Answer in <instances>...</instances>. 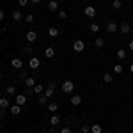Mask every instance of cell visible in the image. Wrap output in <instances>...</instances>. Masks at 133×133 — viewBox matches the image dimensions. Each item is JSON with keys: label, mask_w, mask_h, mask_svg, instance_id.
<instances>
[{"label": "cell", "mask_w": 133, "mask_h": 133, "mask_svg": "<svg viewBox=\"0 0 133 133\" xmlns=\"http://www.w3.org/2000/svg\"><path fill=\"white\" fill-rule=\"evenodd\" d=\"M61 89H62V92H66V94H71L73 89H75V83H73L71 80H64L62 85H61Z\"/></svg>", "instance_id": "6da1fadb"}, {"label": "cell", "mask_w": 133, "mask_h": 133, "mask_svg": "<svg viewBox=\"0 0 133 133\" xmlns=\"http://www.w3.org/2000/svg\"><path fill=\"white\" fill-rule=\"evenodd\" d=\"M73 50L76 51V53H80V51L85 50V43L82 41V39H76V41L73 43Z\"/></svg>", "instance_id": "7a4b0ae2"}, {"label": "cell", "mask_w": 133, "mask_h": 133, "mask_svg": "<svg viewBox=\"0 0 133 133\" xmlns=\"http://www.w3.org/2000/svg\"><path fill=\"white\" fill-rule=\"evenodd\" d=\"M119 30H121V34H124V36H126V34H130V32H131V25H130L128 21H124V23H121V25H119Z\"/></svg>", "instance_id": "3957f363"}, {"label": "cell", "mask_w": 133, "mask_h": 133, "mask_svg": "<svg viewBox=\"0 0 133 133\" xmlns=\"http://www.w3.org/2000/svg\"><path fill=\"white\" fill-rule=\"evenodd\" d=\"M14 101H16V105L23 107V105L27 103V94H16V96H14Z\"/></svg>", "instance_id": "277c9868"}, {"label": "cell", "mask_w": 133, "mask_h": 133, "mask_svg": "<svg viewBox=\"0 0 133 133\" xmlns=\"http://www.w3.org/2000/svg\"><path fill=\"white\" fill-rule=\"evenodd\" d=\"M41 66V61L37 59V57H30V61H29V68L30 69H37Z\"/></svg>", "instance_id": "5b68a950"}, {"label": "cell", "mask_w": 133, "mask_h": 133, "mask_svg": "<svg viewBox=\"0 0 133 133\" xmlns=\"http://www.w3.org/2000/svg\"><path fill=\"white\" fill-rule=\"evenodd\" d=\"M83 14H85L87 18H94V16H96V9H94L92 5H87V7L83 9Z\"/></svg>", "instance_id": "8992f818"}, {"label": "cell", "mask_w": 133, "mask_h": 133, "mask_svg": "<svg viewBox=\"0 0 133 133\" xmlns=\"http://www.w3.org/2000/svg\"><path fill=\"white\" fill-rule=\"evenodd\" d=\"M117 29H119V25H117L115 21H108V23H107V30L110 32V34H114V32H117Z\"/></svg>", "instance_id": "52a82bcc"}, {"label": "cell", "mask_w": 133, "mask_h": 133, "mask_svg": "<svg viewBox=\"0 0 133 133\" xmlns=\"http://www.w3.org/2000/svg\"><path fill=\"white\" fill-rule=\"evenodd\" d=\"M27 41L29 43H36L37 41V34H36L34 30H29L27 32Z\"/></svg>", "instance_id": "ba28073f"}, {"label": "cell", "mask_w": 133, "mask_h": 133, "mask_svg": "<svg viewBox=\"0 0 133 133\" xmlns=\"http://www.w3.org/2000/svg\"><path fill=\"white\" fill-rule=\"evenodd\" d=\"M11 16H12V20H14V21H20L21 18H23V14H21V11H18V9L11 11Z\"/></svg>", "instance_id": "9c48e42d"}, {"label": "cell", "mask_w": 133, "mask_h": 133, "mask_svg": "<svg viewBox=\"0 0 133 133\" xmlns=\"http://www.w3.org/2000/svg\"><path fill=\"white\" fill-rule=\"evenodd\" d=\"M9 110H11V114H12V115H20V114H21V107L14 103L12 107H9Z\"/></svg>", "instance_id": "30bf717a"}, {"label": "cell", "mask_w": 133, "mask_h": 133, "mask_svg": "<svg viewBox=\"0 0 133 133\" xmlns=\"http://www.w3.org/2000/svg\"><path fill=\"white\" fill-rule=\"evenodd\" d=\"M11 66L16 68V69H21V68H23V62H21L20 59H12V61H11Z\"/></svg>", "instance_id": "8fae6325"}, {"label": "cell", "mask_w": 133, "mask_h": 133, "mask_svg": "<svg viewBox=\"0 0 133 133\" xmlns=\"http://www.w3.org/2000/svg\"><path fill=\"white\" fill-rule=\"evenodd\" d=\"M44 57H46V59H51V57H55V50H53L51 46H48V48L44 50Z\"/></svg>", "instance_id": "7c38bea8"}, {"label": "cell", "mask_w": 133, "mask_h": 133, "mask_svg": "<svg viewBox=\"0 0 133 133\" xmlns=\"http://www.w3.org/2000/svg\"><path fill=\"white\" fill-rule=\"evenodd\" d=\"M80 103H82V96H78V94H76V96H71V105L78 107Z\"/></svg>", "instance_id": "4fadbf2b"}, {"label": "cell", "mask_w": 133, "mask_h": 133, "mask_svg": "<svg viewBox=\"0 0 133 133\" xmlns=\"http://www.w3.org/2000/svg\"><path fill=\"white\" fill-rule=\"evenodd\" d=\"M48 11H59V4L55 0H50L48 2Z\"/></svg>", "instance_id": "5bb4252c"}, {"label": "cell", "mask_w": 133, "mask_h": 133, "mask_svg": "<svg viewBox=\"0 0 133 133\" xmlns=\"http://www.w3.org/2000/svg\"><path fill=\"white\" fill-rule=\"evenodd\" d=\"M48 36H50V37H57V36H59V29H57V27H50V29H48Z\"/></svg>", "instance_id": "9a60e30c"}, {"label": "cell", "mask_w": 133, "mask_h": 133, "mask_svg": "<svg viewBox=\"0 0 133 133\" xmlns=\"http://www.w3.org/2000/svg\"><path fill=\"white\" fill-rule=\"evenodd\" d=\"M0 108H2V110L9 108V99H7V98H0Z\"/></svg>", "instance_id": "2e32d148"}, {"label": "cell", "mask_w": 133, "mask_h": 133, "mask_svg": "<svg viewBox=\"0 0 133 133\" xmlns=\"http://www.w3.org/2000/svg\"><path fill=\"white\" fill-rule=\"evenodd\" d=\"M112 69H114V73H115V75H121V73H123V69H124V66L119 62V64H115V66H114Z\"/></svg>", "instance_id": "e0dca14e"}, {"label": "cell", "mask_w": 133, "mask_h": 133, "mask_svg": "<svg viewBox=\"0 0 133 133\" xmlns=\"http://www.w3.org/2000/svg\"><path fill=\"white\" fill-rule=\"evenodd\" d=\"M25 85H27V89H32V87L36 85V80H34L32 76H29V78L25 80Z\"/></svg>", "instance_id": "ac0fdd59"}, {"label": "cell", "mask_w": 133, "mask_h": 133, "mask_svg": "<svg viewBox=\"0 0 133 133\" xmlns=\"http://www.w3.org/2000/svg\"><path fill=\"white\" fill-rule=\"evenodd\" d=\"M57 110H59V105H57V103H48V112L55 114Z\"/></svg>", "instance_id": "d6986e66"}, {"label": "cell", "mask_w": 133, "mask_h": 133, "mask_svg": "<svg viewBox=\"0 0 133 133\" xmlns=\"http://www.w3.org/2000/svg\"><path fill=\"white\" fill-rule=\"evenodd\" d=\"M103 82H105V83H112L114 82L112 75H110V73H105V75H103Z\"/></svg>", "instance_id": "ffe728a7"}, {"label": "cell", "mask_w": 133, "mask_h": 133, "mask_svg": "<svg viewBox=\"0 0 133 133\" xmlns=\"http://www.w3.org/2000/svg\"><path fill=\"white\" fill-rule=\"evenodd\" d=\"M32 91H34V94H41L43 92V85L41 83H36V85L32 87Z\"/></svg>", "instance_id": "44dd1931"}, {"label": "cell", "mask_w": 133, "mask_h": 133, "mask_svg": "<svg viewBox=\"0 0 133 133\" xmlns=\"http://www.w3.org/2000/svg\"><path fill=\"white\" fill-rule=\"evenodd\" d=\"M5 92H7L9 96H14V94H16V87H14V85H9V87H5Z\"/></svg>", "instance_id": "7402d4cb"}, {"label": "cell", "mask_w": 133, "mask_h": 133, "mask_svg": "<svg viewBox=\"0 0 133 133\" xmlns=\"http://www.w3.org/2000/svg\"><path fill=\"white\" fill-rule=\"evenodd\" d=\"M91 131L92 133H101L103 130H101V126H99V124H92V126H91Z\"/></svg>", "instance_id": "603a6c76"}, {"label": "cell", "mask_w": 133, "mask_h": 133, "mask_svg": "<svg viewBox=\"0 0 133 133\" xmlns=\"http://www.w3.org/2000/svg\"><path fill=\"white\" fill-rule=\"evenodd\" d=\"M94 44H96L98 48H101L103 44H105V39H103V37H96V39H94Z\"/></svg>", "instance_id": "cb8c5ba5"}, {"label": "cell", "mask_w": 133, "mask_h": 133, "mask_svg": "<svg viewBox=\"0 0 133 133\" xmlns=\"http://www.w3.org/2000/svg\"><path fill=\"white\" fill-rule=\"evenodd\" d=\"M37 101L41 103V105H46V103H48V96H46V94H41V96L37 98Z\"/></svg>", "instance_id": "d4e9b609"}, {"label": "cell", "mask_w": 133, "mask_h": 133, "mask_svg": "<svg viewBox=\"0 0 133 133\" xmlns=\"http://www.w3.org/2000/svg\"><path fill=\"white\" fill-rule=\"evenodd\" d=\"M61 123V119H59V117H57V115H53V117H51L50 119V126H57V124Z\"/></svg>", "instance_id": "484cf974"}, {"label": "cell", "mask_w": 133, "mask_h": 133, "mask_svg": "<svg viewBox=\"0 0 133 133\" xmlns=\"http://www.w3.org/2000/svg\"><path fill=\"white\" fill-rule=\"evenodd\" d=\"M112 7H114V9H121V7H123V2H121V0H114Z\"/></svg>", "instance_id": "4316f807"}, {"label": "cell", "mask_w": 133, "mask_h": 133, "mask_svg": "<svg viewBox=\"0 0 133 133\" xmlns=\"http://www.w3.org/2000/svg\"><path fill=\"white\" fill-rule=\"evenodd\" d=\"M115 55H117V59H119V61H123L124 57H126V51H124V50H117Z\"/></svg>", "instance_id": "83f0119b"}, {"label": "cell", "mask_w": 133, "mask_h": 133, "mask_svg": "<svg viewBox=\"0 0 133 133\" xmlns=\"http://www.w3.org/2000/svg\"><path fill=\"white\" fill-rule=\"evenodd\" d=\"M98 30H99V25H98V23H91V32H94V34H96Z\"/></svg>", "instance_id": "f1b7e54d"}, {"label": "cell", "mask_w": 133, "mask_h": 133, "mask_svg": "<svg viewBox=\"0 0 133 133\" xmlns=\"http://www.w3.org/2000/svg\"><path fill=\"white\" fill-rule=\"evenodd\" d=\"M80 130H82V133H89V131H91V126H89V124H83Z\"/></svg>", "instance_id": "f546056e"}, {"label": "cell", "mask_w": 133, "mask_h": 133, "mask_svg": "<svg viewBox=\"0 0 133 133\" xmlns=\"http://www.w3.org/2000/svg\"><path fill=\"white\" fill-rule=\"evenodd\" d=\"M59 18H61V20H66V18H68V12H66V11H59Z\"/></svg>", "instance_id": "4dcf8cb0"}, {"label": "cell", "mask_w": 133, "mask_h": 133, "mask_svg": "<svg viewBox=\"0 0 133 133\" xmlns=\"http://www.w3.org/2000/svg\"><path fill=\"white\" fill-rule=\"evenodd\" d=\"M27 78H29L27 71H20V80H27Z\"/></svg>", "instance_id": "1f68e13d"}, {"label": "cell", "mask_w": 133, "mask_h": 133, "mask_svg": "<svg viewBox=\"0 0 133 133\" xmlns=\"http://www.w3.org/2000/svg\"><path fill=\"white\" fill-rule=\"evenodd\" d=\"M25 21H27V23H32V21H34V14H27V16H25Z\"/></svg>", "instance_id": "d6a6232c"}, {"label": "cell", "mask_w": 133, "mask_h": 133, "mask_svg": "<svg viewBox=\"0 0 133 133\" xmlns=\"http://www.w3.org/2000/svg\"><path fill=\"white\" fill-rule=\"evenodd\" d=\"M53 89H50V87H46V91H44V94H46V96H48V98H50V96H53Z\"/></svg>", "instance_id": "836d02e7"}, {"label": "cell", "mask_w": 133, "mask_h": 133, "mask_svg": "<svg viewBox=\"0 0 133 133\" xmlns=\"http://www.w3.org/2000/svg\"><path fill=\"white\" fill-rule=\"evenodd\" d=\"M61 133H71V128H68V126H64L61 130Z\"/></svg>", "instance_id": "e575fe53"}, {"label": "cell", "mask_w": 133, "mask_h": 133, "mask_svg": "<svg viewBox=\"0 0 133 133\" xmlns=\"http://www.w3.org/2000/svg\"><path fill=\"white\" fill-rule=\"evenodd\" d=\"M48 87H50V89H53V91H55V89H57V83H55V82H50V83H48Z\"/></svg>", "instance_id": "d590c367"}, {"label": "cell", "mask_w": 133, "mask_h": 133, "mask_svg": "<svg viewBox=\"0 0 133 133\" xmlns=\"http://www.w3.org/2000/svg\"><path fill=\"white\" fill-rule=\"evenodd\" d=\"M29 4V0H20V7H25Z\"/></svg>", "instance_id": "8d00e7d4"}, {"label": "cell", "mask_w": 133, "mask_h": 133, "mask_svg": "<svg viewBox=\"0 0 133 133\" xmlns=\"http://www.w3.org/2000/svg\"><path fill=\"white\" fill-rule=\"evenodd\" d=\"M25 53H32V48H30V46H25Z\"/></svg>", "instance_id": "74e56055"}, {"label": "cell", "mask_w": 133, "mask_h": 133, "mask_svg": "<svg viewBox=\"0 0 133 133\" xmlns=\"http://www.w3.org/2000/svg\"><path fill=\"white\" fill-rule=\"evenodd\" d=\"M4 18H5V14H4V11H0V21L4 20Z\"/></svg>", "instance_id": "f35d334b"}, {"label": "cell", "mask_w": 133, "mask_h": 133, "mask_svg": "<svg viewBox=\"0 0 133 133\" xmlns=\"http://www.w3.org/2000/svg\"><path fill=\"white\" fill-rule=\"evenodd\" d=\"M128 69H130V73H131V75H133V62H131V64H130V68H128Z\"/></svg>", "instance_id": "ab89813d"}, {"label": "cell", "mask_w": 133, "mask_h": 133, "mask_svg": "<svg viewBox=\"0 0 133 133\" xmlns=\"http://www.w3.org/2000/svg\"><path fill=\"white\" fill-rule=\"evenodd\" d=\"M128 46H130V50L133 51V39H131V41H130V44H128Z\"/></svg>", "instance_id": "60d3db41"}, {"label": "cell", "mask_w": 133, "mask_h": 133, "mask_svg": "<svg viewBox=\"0 0 133 133\" xmlns=\"http://www.w3.org/2000/svg\"><path fill=\"white\" fill-rule=\"evenodd\" d=\"M32 4H39V2H41V0H30Z\"/></svg>", "instance_id": "b9f144b4"}, {"label": "cell", "mask_w": 133, "mask_h": 133, "mask_svg": "<svg viewBox=\"0 0 133 133\" xmlns=\"http://www.w3.org/2000/svg\"><path fill=\"white\" fill-rule=\"evenodd\" d=\"M2 78H4V73H2V71H0V80H2Z\"/></svg>", "instance_id": "7bdbcfd3"}, {"label": "cell", "mask_w": 133, "mask_h": 133, "mask_svg": "<svg viewBox=\"0 0 133 133\" xmlns=\"http://www.w3.org/2000/svg\"><path fill=\"white\" fill-rule=\"evenodd\" d=\"M82 2H87V0H82Z\"/></svg>", "instance_id": "ee69618b"}]
</instances>
